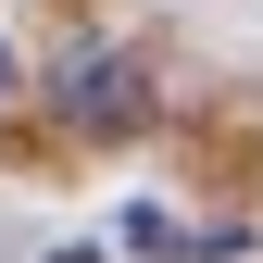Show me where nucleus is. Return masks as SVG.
<instances>
[{
  "instance_id": "f257e3e1",
  "label": "nucleus",
  "mask_w": 263,
  "mask_h": 263,
  "mask_svg": "<svg viewBox=\"0 0 263 263\" xmlns=\"http://www.w3.org/2000/svg\"><path fill=\"white\" fill-rule=\"evenodd\" d=\"M50 101H63V125H88V138H125V125L151 113V88H138V63H125V50H76Z\"/></svg>"
},
{
  "instance_id": "f03ea898",
  "label": "nucleus",
  "mask_w": 263,
  "mask_h": 263,
  "mask_svg": "<svg viewBox=\"0 0 263 263\" xmlns=\"http://www.w3.org/2000/svg\"><path fill=\"white\" fill-rule=\"evenodd\" d=\"M50 263H101V251H50Z\"/></svg>"
}]
</instances>
